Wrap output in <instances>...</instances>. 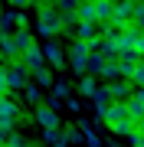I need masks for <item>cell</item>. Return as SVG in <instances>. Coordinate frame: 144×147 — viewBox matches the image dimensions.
Masks as SVG:
<instances>
[{
	"label": "cell",
	"instance_id": "obj_34",
	"mask_svg": "<svg viewBox=\"0 0 144 147\" xmlns=\"http://www.w3.org/2000/svg\"><path fill=\"white\" fill-rule=\"evenodd\" d=\"M112 147H118V144H112Z\"/></svg>",
	"mask_w": 144,
	"mask_h": 147
},
{
	"label": "cell",
	"instance_id": "obj_6",
	"mask_svg": "<svg viewBox=\"0 0 144 147\" xmlns=\"http://www.w3.org/2000/svg\"><path fill=\"white\" fill-rule=\"evenodd\" d=\"M131 20H134V3H128V0H115L112 23H115L118 30H124V26H131Z\"/></svg>",
	"mask_w": 144,
	"mask_h": 147
},
{
	"label": "cell",
	"instance_id": "obj_33",
	"mask_svg": "<svg viewBox=\"0 0 144 147\" xmlns=\"http://www.w3.org/2000/svg\"><path fill=\"white\" fill-rule=\"evenodd\" d=\"M128 3H141V0H128Z\"/></svg>",
	"mask_w": 144,
	"mask_h": 147
},
{
	"label": "cell",
	"instance_id": "obj_5",
	"mask_svg": "<svg viewBox=\"0 0 144 147\" xmlns=\"http://www.w3.org/2000/svg\"><path fill=\"white\" fill-rule=\"evenodd\" d=\"M26 82H30V72H26V65L20 62V59H13L10 69H7V85H10V92H20V88H26Z\"/></svg>",
	"mask_w": 144,
	"mask_h": 147
},
{
	"label": "cell",
	"instance_id": "obj_29",
	"mask_svg": "<svg viewBox=\"0 0 144 147\" xmlns=\"http://www.w3.org/2000/svg\"><path fill=\"white\" fill-rule=\"evenodd\" d=\"M10 3H13V10H20V7L26 10V7H30V0H10Z\"/></svg>",
	"mask_w": 144,
	"mask_h": 147
},
{
	"label": "cell",
	"instance_id": "obj_24",
	"mask_svg": "<svg viewBox=\"0 0 144 147\" xmlns=\"http://www.w3.org/2000/svg\"><path fill=\"white\" fill-rule=\"evenodd\" d=\"M112 131L121 134V137H131V134H134V121H121V124H115Z\"/></svg>",
	"mask_w": 144,
	"mask_h": 147
},
{
	"label": "cell",
	"instance_id": "obj_21",
	"mask_svg": "<svg viewBox=\"0 0 144 147\" xmlns=\"http://www.w3.org/2000/svg\"><path fill=\"white\" fill-rule=\"evenodd\" d=\"M33 79H36V85H39V88H49V85H53V69H49V65L36 69V72H33Z\"/></svg>",
	"mask_w": 144,
	"mask_h": 147
},
{
	"label": "cell",
	"instance_id": "obj_10",
	"mask_svg": "<svg viewBox=\"0 0 144 147\" xmlns=\"http://www.w3.org/2000/svg\"><path fill=\"white\" fill-rule=\"evenodd\" d=\"M0 56H7L10 62H13V59H20V56H23V49L16 46L13 33H0Z\"/></svg>",
	"mask_w": 144,
	"mask_h": 147
},
{
	"label": "cell",
	"instance_id": "obj_32",
	"mask_svg": "<svg viewBox=\"0 0 144 147\" xmlns=\"http://www.w3.org/2000/svg\"><path fill=\"white\" fill-rule=\"evenodd\" d=\"M26 147H46V144H26Z\"/></svg>",
	"mask_w": 144,
	"mask_h": 147
},
{
	"label": "cell",
	"instance_id": "obj_7",
	"mask_svg": "<svg viewBox=\"0 0 144 147\" xmlns=\"http://www.w3.org/2000/svg\"><path fill=\"white\" fill-rule=\"evenodd\" d=\"M33 118H36V124L43 127V131H59V115H56V108H49V105H36Z\"/></svg>",
	"mask_w": 144,
	"mask_h": 147
},
{
	"label": "cell",
	"instance_id": "obj_17",
	"mask_svg": "<svg viewBox=\"0 0 144 147\" xmlns=\"http://www.w3.org/2000/svg\"><path fill=\"white\" fill-rule=\"evenodd\" d=\"M72 95L69 82H53V98H49V108H59V101H66Z\"/></svg>",
	"mask_w": 144,
	"mask_h": 147
},
{
	"label": "cell",
	"instance_id": "obj_12",
	"mask_svg": "<svg viewBox=\"0 0 144 147\" xmlns=\"http://www.w3.org/2000/svg\"><path fill=\"white\" fill-rule=\"evenodd\" d=\"M98 79H101V82L124 79V75H121V65H118V59H105V62H101V69H98Z\"/></svg>",
	"mask_w": 144,
	"mask_h": 147
},
{
	"label": "cell",
	"instance_id": "obj_27",
	"mask_svg": "<svg viewBox=\"0 0 144 147\" xmlns=\"http://www.w3.org/2000/svg\"><path fill=\"white\" fill-rule=\"evenodd\" d=\"M10 92V85H7V69H0V95Z\"/></svg>",
	"mask_w": 144,
	"mask_h": 147
},
{
	"label": "cell",
	"instance_id": "obj_8",
	"mask_svg": "<svg viewBox=\"0 0 144 147\" xmlns=\"http://www.w3.org/2000/svg\"><path fill=\"white\" fill-rule=\"evenodd\" d=\"M20 62L26 65V72H36V69H43V65H46L43 46H36V42H33V46H26V49H23V56H20Z\"/></svg>",
	"mask_w": 144,
	"mask_h": 147
},
{
	"label": "cell",
	"instance_id": "obj_26",
	"mask_svg": "<svg viewBox=\"0 0 144 147\" xmlns=\"http://www.w3.org/2000/svg\"><path fill=\"white\" fill-rule=\"evenodd\" d=\"M26 101L30 105H39V85H26Z\"/></svg>",
	"mask_w": 144,
	"mask_h": 147
},
{
	"label": "cell",
	"instance_id": "obj_30",
	"mask_svg": "<svg viewBox=\"0 0 144 147\" xmlns=\"http://www.w3.org/2000/svg\"><path fill=\"white\" fill-rule=\"evenodd\" d=\"M134 131H138V134H141V137H144V118H141V121H138V124H134Z\"/></svg>",
	"mask_w": 144,
	"mask_h": 147
},
{
	"label": "cell",
	"instance_id": "obj_22",
	"mask_svg": "<svg viewBox=\"0 0 144 147\" xmlns=\"http://www.w3.org/2000/svg\"><path fill=\"white\" fill-rule=\"evenodd\" d=\"M75 7H79V0H59L56 10L62 13V16H75Z\"/></svg>",
	"mask_w": 144,
	"mask_h": 147
},
{
	"label": "cell",
	"instance_id": "obj_20",
	"mask_svg": "<svg viewBox=\"0 0 144 147\" xmlns=\"http://www.w3.org/2000/svg\"><path fill=\"white\" fill-rule=\"evenodd\" d=\"M128 85H131V88H144V62H138L128 72Z\"/></svg>",
	"mask_w": 144,
	"mask_h": 147
},
{
	"label": "cell",
	"instance_id": "obj_18",
	"mask_svg": "<svg viewBox=\"0 0 144 147\" xmlns=\"http://www.w3.org/2000/svg\"><path fill=\"white\" fill-rule=\"evenodd\" d=\"M95 92H98V79H95V75H82L79 95H82V98H95Z\"/></svg>",
	"mask_w": 144,
	"mask_h": 147
},
{
	"label": "cell",
	"instance_id": "obj_16",
	"mask_svg": "<svg viewBox=\"0 0 144 147\" xmlns=\"http://www.w3.org/2000/svg\"><path fill=\"white\" fill-rule=\"evenodd\" d=\"M115 0H95V23H112Z\"/></svg>",
	"mask_w": 144,
	"mask_h": 147
},
{
	"label": "cell",
	"instance_id": "obj_23",
	"mask_svg": "<svg viewBox=\"0 0 144 147\" xmlns=\"http://www.w3.org/2000/svg\"><path fill=\"white\" fill-rule=\"evenodd\" d=\"M13 39H16V46H20V49L33 46V39H30V33H26V30H13Z\"/></svg>",
	"mask_w": 144,
	"mask_h": 147
},
{
	"label": "cell",
	"instance_id": "obj_14",
	"mask_svg": "<svg viewBox=\"0 0 144 147\" xmlns=\"http://www.w3.org/2000/svg\"><path fill=\"white\" fill-rule=\"evenodd\" d=\"M118 65H121V75L128 79V72L138 65V53L134 49H118Z\"/></svg>",
	"mask_w": 144,
	"mask_h": 147
},
{
	"label": "cell",
	"instance_id": "obj_3",
	"mask_svg": "<svg viewBox=\"0 0 144 147\" xmlns=\"http://www.w3.org/2000/svg\"><path fill=\"white\" fill-rule=\"evenodd\" d=\"M98 121L108 124V127L121 124V121H131V118H128V105H124V101H108V108L98 115Z\"/></svg>",
	"mask_w": 144,
	"mask_h": 147
},
{
	"label": "cell",
	"instance_id": "obj_11",
	"mask_svg": "<svg viewBox=\"0 0 144 147\" xmlns=\"http://www.w3.org/2000/svg\"><path fill=\"white\" fill-rule=\"evenodd\" d=\"M72 36L79 39V42H92L98 36V23H82V20H75V26H72Z\"/></svg>",
	"mask_w": 144,
	"mask_h": 147
},
{
	"label": "cell",
	"instance_id": "obj_13",
	"mask_svg": "<svg viewBox=\"0 0 144 147\" xmlns=\"http://www.w3.org/2000/svg\"><path fill=\"white\" fill-rule=\"evenodd\" d=\"M105 92H108V98H115V101H128L131 98V85H128V79L124 82H112V85H105Z\"/></svg>",
	"mask_w": 144,
	"mask_h": 147
},
{
	"label": "cell",
	"instance_id": "obj_9",
	"mask_svg": "<svg viewBox=\"0 0 144 147\" xmlns=\"http://www.w3.org/2000/svg\"><path fill=\"white\" fill-rule=\"evenodd\" d=\"M43 56H46V65L53 69V72H59V69H66V53H62V46H56L53 39L43 46Z\"/></svg>",
	"mask_w": 144,
	"mask_h": 147
},
{
	"label": "cell",
	"instance_id": "obj_2",
	"mask_svg": "<svg viewBox=\"0 0 144 147\" xmlns=\"http://www.w3.org/2000/svg\"><path fill=\"white\" fill-rule=\"evenodd\" d=\"M66 62L72 65V72H75V75H89V42H79V39H72Z\"/></svg>",
	"mask_w": 144,
	"mask_h": 147
},
{
	"label": "cell",
	"instance_id": "obj_1",
	"mask_svg": "<svg viewBox=\"0 0 144 147\" xmlns=\"http://www.w3.org/2000/svg\"><path fill=\"white\" fill-rule=\"evenodd\" d=\"M36 33L43 39H53L62 33V13L56 10V7H39V13H36Z\"/></svg>",
	"mask_w": 144,
	"mask_h": 147
},
{
	"label": "cell",
	"instance_id": "obj_19",
	"mask_svg": "<svg viewBox=\"0 0 144 147\" xmlns=\"http://www.w3.org/2000/svg\"><path fill=\"white\" fill-rule=\"evenodd\" d=\"M59 131H62L66 144H79L82 141V127H75V124H59Z\"/></svg>",
	"mask_w": 144,
	"mask_h": 147
},
{
	"label": "cell",
	"instance_id": "obj_4",
	"mask_svg": "<svg viewBox=\"0 0 144 147\" xmlns=\"http://www.w3.org/2000/svg\"><path fill=\"white\" fill-rule=\"evenodd\" d=\"M118 49H134V53H141L144 49V30H138L134 23L124 26L121 36H118Z\"/></svg>",
	"mask_w": 144,
	"mask_h": 147
},
{
	"label": "cell",
	"instance_id": "obj_31",
	"mask_svg": "<svg viewBox=\"0 0 144 147\" xmlns=\"http://www.w3.org/2000/svg\"><path fill=\"white\" fill-rule=\"evenodd\" d=\"M7 134H10V131H7V127H0V144H7Z\"/></svg>",
	"mask_w": 144,
	"mask_h": 147
},
{
	"label": "cell",
	"instance_id": "obj_15",
	"mask_svg": "<svg viewBox=\"0 0 144 147\" xmlns=\"http://www.w3.org/2000/svg\"><path fill=\"white\" fill-rule=\"evenodd\" d=\"M75 20L95 23V0H79V7H75Z\"/></svg>",
	"mask_w": 144,
	"mask_h": 147
},
{
	"label": "cell",
	"instance_id": "obj_25",
	"mask_svg": "<svg viewBox=\"0 0 144 147\" xmlns=\"http://www.w3.org/2000/svg\"><path fill=\"white\" fill-rule=\"evenodd\" d=\"M134 26H138V30H144V0H141V3H134Z\"/></svg>",
	"mask_w": 144,
	"mask_h": 147
},
{
	"label": "cell",
	"instance_id": "obj_28",
	"mask_svg": "<svg viewBox=\"0 0 144 147\" xmlns=\"http://www.w3.org/2000/svg\"><path fill=\"white\" fill-rule=\"evenodd\" d=\"M131 98L138 101V105H144V88H134V92H131Z\"/></svg>",
	"mask_w": 144,
	"mask_h": 147
}]
</instances>
